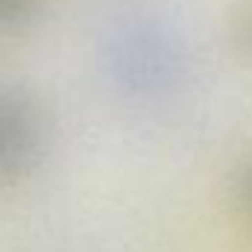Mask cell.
<instances>
[{
  "label": "cell",
  "mask_w": 252,
  "mask_h": 252,
  "mask_svg": "<svg viewBox=\"0 0 252 252\" xmlns=\"http://www.w3.org/2000/svg\"><path fill=\"white\" fill-rule=\"evenodd\" d=\"M44 150V124L38 109L21 94L0 88V176L32 170Z\"/></svg>",
  "instance_id": "1"
},
{
  "label": "cell",
  "mask_w": 252,
  "mask_h": 252,
  "mask_svg": "<svg viewBox=\"0 0 252 252\" xmlns=\"http://www.w3.org/2000/svg\"><path fill=\"white\" fill-rule=\"evenodd\" d=\"M38 0H0V27H15L21 24Z\"/></svg>",
  "instance_id": "2"
},
{
  "label": "cell",
  "mask_w": 252,
  "mask_h": 252,
  "mask_svg": "<svg viewBox=\"0 0 252 252\" xmlns=\"http://www.w3.org/2000/svg\"><path fill=\"white\" fill-rule=\"evenodd\" d=\"M244 199H247V205L252 208V167H247V173H244Z\"/></svg>",
  "instance_id": "3"
},
{
  "label": "cell",
  "mask_w": 252,
  "mask_h": 252,
  "mask_svg": "<svg viewBox=\"0 0 252 252\" xmlns=\"http://www.w3.org/2000/svg\"><path fill=\"white\" fill-rule=\"evenodd\" d=\"M247 44L252 47V21H250V27H247Z\"/></svg>",
  "instance_id": "4"
}]
</instances>
